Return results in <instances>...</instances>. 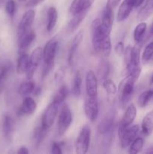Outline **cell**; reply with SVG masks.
Instances as JSON below:
<instances>
[{
  "instance_id": "44",
  "label": "cell",
  "mask_w": 153,
  "mask_h": 154,
  "mask_svg": "<svg viewBox=\"0 0 153 154\" xmlns=\"http://www.w3.org/2000/svg\"><path fill=\"white\" fill-rule=\"evenodd\" d=\"M16 153L18 154H28L29 153V151H28V148H27L26 147H25V146H22L21 147H20V149L17 150Z\"/></svg>"
},
{
  "instance_id": "45",
  "label": "cell",
  "mask_w": 153,
  "mask_h": 154,
  "mask_svg": "<svg viewBox=\"0 0 153 154\" xmlns=\"http://www.w3.org/2000/svg\"><path fill=\"white\" fill-rule=\"evenodd\" d=\"M40 93H41V88H40V87H38L34 88V91H33V95H34V96H38V95L40 94Z\"/></svg>"
},
{
  "instance_id": "48",
  "label": "cell",
  "mask_w": 153,
  "mask_h": 154,
  "mask_svg": "<svg viewBox=\"0 0 153 154\" xmlns=\"http://www.w3.org/2000/svg\"><path fill=\"white\" fill-rule=\"evenodd\" d=\"M8 0H0V8H1L2 6L4 4V3H6V2Z\"/></svg>"
},
{
  "instance_id": "18",
  "label": "cell",
  "mask_w": 153,
  "mask_h": 154,
  "mask_svg": "<svg viewBox=\"0 0 153 154\" xmlns=\"http://www.w3.org/2000/svg\"><path fill=\"white\" fill-rule=\"evenodd\" d=\"M82 39H83V32L80 31L75 35L74 38L72 41L68 54V63L70 66H73L74 65L76 51H77L80 45L82 43Z\"/></svg>"
},
{
  "instance_id": "5",
  "label": "cell",
  "mask_w": 153,
  "mask_h": 154,
  "mask_svg": "<svg viewBox=\"0 0 153 154\" xmlns=\"http://www.w3.org/2000/svg\"><path fill=\"white\" fill-rule=\"evenodd\" d=\"M58 47V36H54L46 42L43 49V60L44 65L53 66Z\"/></svg>"
},
{
  "instance_id": "21",
  "label": "cell",
  "mask_w": 153,
  "mask_h": 154,
  "mask_svg": "<svg viewBox=\"0 0 153 154\" xmlns=\"http://www.w3.org/2000/svg\"><path fill=\"white\" fill-rule=\"evenodd\" d=\"M11 71V63L6 60L0 66V94L3 92L5 85V81Z\"/></svg>"
},
{
  "instance_id": "30",
  "label": "cell",
  "mask_w": 153,
  "mask_h": 154,
  "mask_svg": "<svg viewBox=\"0 0 153 154\" xmlns=\"http://www.w3.org/2000/svg\"><path fill=\"white\" fill-rule=\"evenodd\" d=\"M82 74L80 70L76 71V74H75L74 78V83H73V88H72V93H73L74 96H80L81 94V88H82Z\"/></svg>"
},
{
  "instance_id": "47",
  "label": "cell",
  "mask_w": 153,
  "mask_h": 154,
  "mask_svg": "<svg viewBox=\"0 0 153 154\" xmlns=\"http://www.w3.org/2000/svg\"><path fill=\"white\" fill-rule=\"evenodd\" d=\"M149 34L151 35H153V23L152 24L151 27H150V30H149Z\"/></svg>"
},
{
  "instance_id": "33",
  "label": "cell",
  "mask_w": 153,
  "mask_h": 154,
  "mask_svg": "<svg viewBox=\"0 0 153 154\" xmlns=\"http://www.w3.org/2000/svg\"><path fill=\"white\" fill-rule=\"evenodd\" d=\"M144 145V140L142 138L140 137H138L136 138L133 141H132L131 144L129 146V150L128 152L130 153L136 154L140 153L141 150L143 148Z\"/></svg>"
},
{
  "instance_id": "7",
  "label": "cell",
  "mask_w": 153,
  "mask_h": 154,
  "mask_svg": "<svg viewBox=\"0 0 153 154\" xmlns=\"http://www.w3.org/2000/svg\"><path fill=\"white\" fill-rule=\"evenodd\" d=\"M58 106L57 104L51 102L44 111L41 116V126L49 129L54 123L56 116L58 115Z\"/></svg>"
},
{
  "instance_id": "24",
  "label": "cell",
  "mask_w": 153,
  "mask_h": 154,
  "mask_svg": "<svg viewBox=\"0 0 153 154\" xmlns=\"http://www.w3.org/2000/svg\"><path fill=\"white\" fill-rule=\"evenodd\" d=\"M46 30L51 32L56 26L58 20V12L55 7H50L46 12Z\"/></svg>"
},
{
  "instance_id": "31",
  "label": "cell",
  "mask_w": 153,
  "mask_h": 154,
  "mask_svg": "<svg viewBox=\"0 0 153 154\" xmlns=\"http://www.w3.org/2000/svg\"><path fill=\"white\" fill-rule=\"evenodd\" d=\"M147 29V24L145 22H141L136 25L134 30V39L136 43H140L142 40Z\"/></svg>"
},
{
  "instance_id": "32",
  "label": "cell",
  "mask_w": 153,
  "mask_h": 154,
  "mask_svg": "<svg viewBox=\"0 0 153 154\" xmlns=\"http://www.w3.org/2000/svg\"><path fill=\"white\" fill-rule=\"evenodd\" d=\"M111 50H112V45H111L110 37L109 35L105 37L100 42L98 54H101L104 57H108L110 54Z\"/></svg>"
},
{
  "instance_id": "6",
  "label": "cell",
  "mask_w": 153,
  "mask_h": 154,
  "mask_svg": "<svg viewBox=\"0 0 153 154\" xmlns=\"http://www.w3.org/2000/svg\"><path fill=\"white\" fill-rule=\"evenodd\" d=\"M84 112L87 118L91 122H94L99 114V103L98 96L94 97H86L84 102Z\"/></svg>"
},
{
  "instance_id": "41",
  "label": "cell",
  "mask_w": 153,
  "mask_h": 154,
  "mask_svg": "<svg viewBox=\"0 0 153 154\" xmlns=\"http://www.w3.org/2000/svg\"><path fill=\"white\" fill-rule=\"evenodd\" d=\"M51 153L54 154H62V148L60 147L59 144H58L56 141H53L52 143V147H51Z\"/></svg>"
},
{
  "instance_id": "11",
  "label": "cell",
  "mask_w": 153,
  "mask_h": 154,
  "mask_svg": "<svg viewBox=\"0 0 153 154\" xmlns=\"http://www.w3.org/2000/svg\"><path fill=\"white\" fill-rule=\"evenodd\" d=\"M140 127L138 125H134L130 126L128 128L123 132L121 135H119L120 144H121L122 148H127L130 146L132 141L136 138L138 132H139Z\"/></svg>"
},
{
  "instance_id": "29",
  "label": "cell",
  "mask_w": 153,
  "mask_h": 154,
  "mask_svg": "<svg viewBox=\"0 0 153 154\" xmlns=\"http://www.w3.org/2000/svg\"><path fill=\"white\" fill-rule=\"evenodd\" d=\"M34 88H35V84L31 80H28V81H25L20 85L18 88V93L22 96H27L30 93H32Z\"/></svg>"
},
{
  "instance_id": "8",
  "label": "cell",
  "mask_w": 153,
  "mask_h": 154,
  "mask_svg": "<svg viewBox=\"0 0 153 154\" xmlns=\"http://www.w3.org/2000/svg\"><path fill=\"white\" fill-rule=\"evenodd\" d=\"M42 59H43V48H41L40 47L36 48L29 56V64H28V69L26 72L27 79H32L34 72H35L37 68L38 67Z\"/></svg>"
},
{
  "instance_id": "46",
  "label": "cell",
  "mask_w": 153,
  "mask_h": 154,
  "mask_svg": "<svg viewBox=\"0 0 153 154\" xmlns=\"http://www.w3.org/2000/svg\"><path fill=\"white\" fill-rule=\"evenodd\" d=\"M146 153H153V147H149L145 151Z\"/></svg>"
},
{
  "instance_id": "3",
  "label": "cell",
  "mask_w": 153,
  "mask_h": 154,
  "mask_svg": "<svg viewBox=\"0 0 153 154\" xmlns=\"http://www.w3.org/2000/svg\"><path fill=\"white\" fill-rule=\"evenodd\" d=\"M91 141V129L85 125L81 129L75 143V150L78 154H85L88 152Z\"/></svg>"
},
{
  "instance_id": "13",
  "label": "cell",
  "mask_w": 153,
  "mask_h": 154,
  "mask_svg": "<svg viewBox=\"0 0 153 154\" xmlns=\"http://www.w3.org/2000/svg\"><path fill=\"white\" fill-rule=\"evenodd\" d=\"M86 93L89 97L98 96V78L92 70L88 71L86 75Z\"/></svg>"
},
{
  "instance_id": "26",
  "label": "cell",
  "mask_w": 153,
  "mask_h": 154,
  "mask_svg": "<svg viewBox=\"0 0 153 154\" xmlns=\"http://www.w3.org/2000/svg\"><path fill=\"white\" fill-rule=\"evenodd\" d=\"M111 71V66L109 61L103 60L100 62L98 67V76L99 79L104 81L108 78Z\"/></svg>"
},
{
  "instance_id": "35",
  "label": "cell",
  "mask_w": 153,
  "mask_h": 154,
  "mask_svg": "<svg viewBox=\"0 0 153 154\" xmlns=\"http://www.w3.org/2000/svg\"><path fill=\"white\" fill-rule=\"evenodd\" d=\"M103 87L109 95H115L118 91V88L115 83L112 80L108 78L103 81Z\"/></svg>"
},
{
  "instance_id": "39",
  "label": "cell",
  "mask_w": 153,
  "mask_h": 154,
  "mask_svg": "<svg viewBox=\"0 0 153 154\" xmlns=\"http://www.w3.org/2000/svg\"><path fill=\"white\" fill-rule=\"evenodd\" d=\"M131 50L132 47L130 45H128L124 51V63H125L126 67L129 66L130 63V59H131Z\"/></svg>"
},
{
  "instance_id": "25",
  "label": "cell",
  "mask_w": 153,
  "mask_h": 154,
  "mask_svg": "<svg viewBox=\"0 0 153 154\" xmlns=\"http://www.w3.org/2000/svg\"><path fill=\"white\" fill-rule=\"evenodd\" d=\"M153 13V0H146L140 10L138 11L137 20L143 21Z\"/></svg>"
},
{
  "instance_id": "1",
  "label": "cell",
  "mask_w": 153,
  "mask_h": 154,
  "mask_svg": "<svg viewBox=\"0 0 153 154\" xmlns=\"http://www.w3.org/2000/svg\"><path fill=\"white\" fill-rule=\"evenodd\" d=\"M72 120L73 116L70 108L66 104H63L60 109L57 120V132L59 136H62L66 133L71 125Z\"/></svg>"
},
{
  "instance_id": "27",
  "label": "cell",
  "mask_w": 153,
  "mask_h": 154,
  "mask_svg": "<svg viewBox=\"0 0 153 154\" xmlns=\"http://www.w3.org/2000/svg\"><path fill=\"white\" fill-rule=\"evenodd\" d=\"M88 11H82L74 15L73 18L70 20L68 23V29L70 32H74L76 30V29L80 26L81 23L83 21Z\"/></svg>"
},
{
  "instance_id": "40",
  "label": "cell",
  "mask_w": 153,
  "mask_h": 154,
  "mask_svg": "<svg viewBox=\"0 0 153 154\" xmlns=\"http://www.w3.org/2000/svg\"><path fill=\"white\" fill-rule=\"evenodd\" d=\"M124 45L123 42H118L115 46V52L118 55H122L124 54Z\"/></svg>"
},
{
  "instance_id": "42",
  "label": "cell",
  "mask_w": 153,
  "mask_h": 154,
  "mask_svg": "<svg viewBox=\"0 0 153 154\" xmlns=\"http://www.w3.org/2000/svg\"><path fill=\"white\" fill-rule=\"evenodd\" d=\"M44 0H28L26 4V7L27 8H32L38 5L39 4L42 3Z\"/></svg>"
},
{
  "instance_id": "22",
  "label": "cell",
  "mask_w": 153,
  "mask_h": 154,
  "mask_svg": "<svg viewBox=\"0 0 153 154\" xmlns=\"http://www.w3.org/2000/svg\"><path fill=\"white\" fill-rule=\"evenodd\" d=\"M48 130L43 126H38L34 129L32 135V140L33 143H34V146L36 148H38L40 147V144H42L44 139L46 138V135H47Z\"/></svg>"
},
{
  "instance_id": "51",
  "label": "cell",
  "mask_w": 153,
  "mask_h": 154,
  "mask_svg": "<svg viewBox=\"0 0 153 154\" xmlns=\"http://www.w3.org/2000/svg\"><path fill=\"white\" fill-rule=\"evenodd\" d=\"M152 99H153V97H152Z\"/></svg>"
},
{
  "instance_id": "34",
  "label": "cell",
  "mask_w": 153,
  "mask_h": 154,
  "mask_svg": "<svg viewBox=\"0 0 153 154\" xmlns=\"http://www.w3.org/2000/svg\"><path fill=\"white\" fill-rule=\"evenodd\" d=\"M153 97V90H146L138 97V105L140 108H145Z\"/></svg>"
},
{
  "instance_id": "19",
  "label": "cell",
  "mask_w": 153,
  "mask_h": 154,
  "mask_svg": "<svg viewBox=\"0 0 153 154\" xmlns=\"http://www.w3.org/2000/svg\"><path fill=\"white\" fill-rule=\"evenodd\" d=\"M35 38L36 34L33 30H29L23 35L18 38V46H19L20 51V52L25 51L35 40Z\"/></svg>"
},
{
  "instance_id": "36",
  "label": "cell",
  "mask_w": 153,
  "mask_h": 154,
  "mask_svg": "<svg viewBox=\"0 0 153 154\" xmlns=\"http://www.w3.org/2000/svg\"><path fill=\"white\" fill-rule=\"evenodd\" d=\"M153 57V42H151L146 46L142 52V59L143 62H148Z\"/></svg>"
},
{
  "instance_id": "17",
  "label": "cell",
  "mask_w": 153,
  "mask_h": 154,
  "mask_svg": "<svg viewBox=\"0 0 153 154\" xmlns=\"http://www.w3.org/2000/svg\"><path fill=\"white\" fill-rule=\"evenodd\" d=\"M134 8V0H124L120 5L117 13V20L118 22H123L130 15Z\"/></svg>"
},
{
  "instance_id": "14",
  "label": "cell",
  "mask_w": 153,
  "mask_h": 154,
  "mask_svg": "<svg viewBox=\"0 0 153 154\" xmlns=\"http://www.w3.org/2000/svg\"><path fill=\"white\" fill-rule=\"evenodd\" d=\"M37 109V103L32 97L27 96L22 101L20 107L18 109L17 116L22 117L25 115H32Z\"/></svg>"
},
{
  "instance_id": "43",
  "label": "cell",
  "mask_w": 153,
  "mask_h": 154,
  "mask_svg": "<svg viewBox=\"0 0 153 154\" xmlns=\"http://www.w3.org/2000/svg\"><path fill=\"white\" fill-rule=\"evenodd\" d=\"M122 0H107V2H106V5L110 6L112 8H115Z\"/></svg>"
},
{
  "instance_id": "4",
  "label": "cell",
  "mask_w": 153,
  "mask_h": 154,
  "mask_svg": "<svg viewBox=\"0 0 153 154\" xmlns=\"http://www.w3.org/2000/svg\"><path fill=\"white\" fill-rule=\"evenodd\" d=\"M116 111L112 109L110 110L105 117L99 123L98 126V132L99 135L102 137L113 135L114 127H115Z\"/></svg>"
},
{
  "instance_id": "49",
  "label": "cell",
  "mask_w": 153,
  "mask_h": 154,
  "mask_svg": "<svg viewBox=\"0 0 153 154\" xmlns=\"http://www.w3.org/2000/svg\"><path fill=\"white\" fill-rule=\"evenodd\" d=\"M17 1L20 3H24V2H26L28 0H17Z\"/></svg>"
},
{
  "instance_id": "15",
  "label": "cell",
  "mask_w": 153,
  "mask_h": 154,
  "mask_svg": "<svg viewBox=\"0 0 153 154\" xmlns=\"http://www.w3.org/2000/svg\"><path fill=\"white\" fill-rule=\"evenodd\" d=\"M2 130L4 139L7 141H10L14 131V121L8 114L3 116L2 122Z\"/></svg>"
},
{
  "instance_id": "16",
  "label": "cell",
  "mask_w": 153,
  "mask_h": 154,
  "mask_svg": "<svg viewBox=\"0 0 153 154\" xmlns=\"http://www.w3.org/2000/svg\"><path fill=\"white\" fill-rule=\"evenodd\" d=\"M95 0H73L70 6V13L72 15L82 11H88Z\"/></svg>"
},
{
  "instance_id": "9",
  "label": "cell",
  "mask_w": 153,
  "mask_h": 154,
  "mask_svg": "<svg viewBox=\"0 0 153 154\" xmlns=\"http://www.w3.org/2000/svg\"><path fill=\"white\" fill-rule=\"evenodd\" d=\"M136 117V108L134 104H130L126 108V111L123 115L122 119L120 121L118 129V136L123 133L127 128H128L134 121Z\"/></svg>"
},
{
  "instance_id": "20",
  "label": "cell",
  "mask_w": 153,
  "mask_h": 154,
  "mask_svg": "<svg viewBox=\"0 0 153 154\" xmlns=\"http://www.w3.org/2000/svg\"><path fill=\"white\" fill-rule=\"evenodd\" d=\"M141 131L145 136H149L153 132V110L146 114L142 119Z\"/></svg>"
},
{
  "instance_id": "37",
  "label": "cell",
  "mask_w": 153,
  "mask_h": 154,
  "mask_svg": "<svg viewBox=\"0 0 153 154\" xmlns=\"http://www.w3.org/2000/svg\"><path fill=\"white\" fill-rule=\"evenodd\" d=\"M4 9H5V11L8 14V15L10 17H13L16 11V5L15 0H8L5 3Z\"/></svg>"
},
{
  "instance_id": "23",
  "label": "cell",
  "mask_w": 153,
  "mask_h": 154,
  "mask_svg": "<svg viewBox=\"0 0 153 154\" xmlns=\"http://www.w3.org/2000/svg\"><path fill=\"white\" fill-rule=\"evenodd\" d=\"M28 64H29V56L26 52L20 53L19 57L16 62V72L19 75H22V74L26 72L27 69H28Z\"/></svg>"
},
{
  "instance_id": "28",
  "label": "cell",
  "mask_w": 153,
  "mask_h": 154,
  "mask_svg": "<svg viewBox=\"0 0 153 154\" xmlns=\"http://www.w3.org/2000/svg\"><path fill=\"white\" fill-rule=\"evenodd\" d=\"M69 90L67 86L65 84H63L60 87V88L57 90L56 93L54 95L53 98H52V102L54 103L57 104L58 105H61L64 100L66 99L67 96H68Z\"/></svg>"
},
{
  "instance_id": "38",
  "label": "cell",
  "mask_w": 153,
  "mask_h": 154,
  "mask_svg": "<svg viewBox=\"0 0 153 154\" xmlns=\"http://www.w3.org/2000/svg\"><path fill=\"white\" fill-rule=\"evenodd\" d=\"M64 77H65V68L61 67L56 72L54 75V80L57 84H59L64 81Z\"/></svg>"
},
{
  "instance_id": "10",
  "label": "cell",
  "mask_w": 153,
  "mask_h": 154,
  "mask_svg": "<svg viewBox=\"0 0 153 154\" xmlns=\"http://www.w3.org/2000/svg\"><path fill=\"white\" fill-rule=\"evenodd\" d=\"M34 17H35V11L32 9H30L25 12L18 26L17 38L21 37L27 32L29 31L34 22Z\"/></svg>"
},
{
  "instance_id": "50",
  "label": "cell",
  "mask_w": 153,
  "mask_h": 154,
  "mask_svg": "<svg viewBox=\"0 0 153 154\" xmlns=\"http://www.w3.org/2000/svg\"><path fill=\"white\" fill-rule=\"evenodd\" d=\"M151 83H152V84H153V75H152V78H151Z\"/></svg>"
},
{
  "instance_id": "2",
  "label": "cell",
  "mask_w": 153,
  "mask_h": 154,
  "mask_svg": "<svg viewBox=\"0 0 153 154\" xmlns=\"http://www.w3.org/2000/svg\"><path fill=\"white\" fill-rule=\"evenodd\" d=\"M136 80L130 76H127L120 84L118 87L119 91V100L122 107L126 106L131 98L134 90V84Z\"/></svg>"
},
{
  "instance_id": "12",
  "label": "cell",
  "mask_w": 153,
  "mask_h": 154,
  "mask_svg": "<svg viewBox=\"0 0 153 154\" xmlns=\"http://www.w3.org/2000/svg\"><path fill=\"white\" fill-rule=\"evenodd\" d=\"M113 17V8L106 5L103 11V13H102V17L100 20V27L103 31L107 35H110L111 31H112Z\"/></svg>"
}]
</instances>
